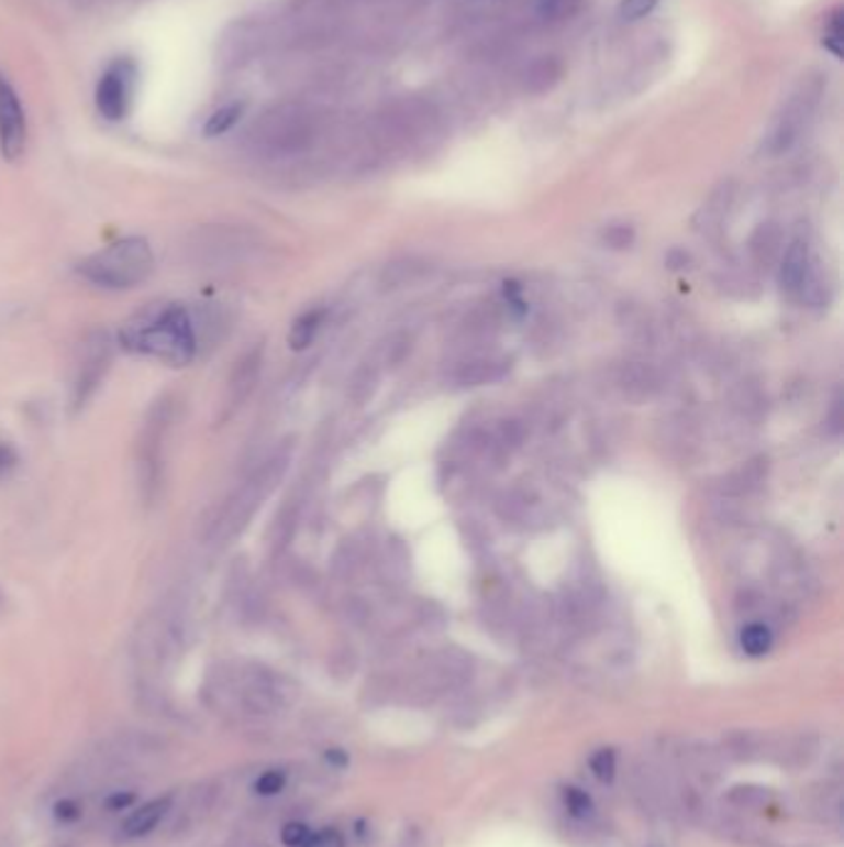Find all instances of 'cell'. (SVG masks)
Listing matches in <instances>:
<instances>
[{"mask_svg": "<svg viewBox=\"0 0 844 847\" xmlns=\"http://www.w3.org/2000/svg\"><path fill=\"white\" fill-rule=\"evenodd\" d=\"M120 344L126 352L186 367L199 352V334L189 308L181 302H154L124 322Z\"/></svg>", "mask_w": 844, "mask_h": 847, "instance_id": "cell-1", "label": "cell"}, {"mask_svg": "<svg viewBox=\"0 0 844 847\" xmlns=\"http://www.w3.org/2000/svg\"><path fill=\"white\" fill-rule=\"evenodd\" d=\"M288 459V451H275L268 461H263V466L255 469L253 474L213 510L211 520L206 524L203 538L209 540V543L219 546H225L231 543L233 538H238L243 530L248 528L253 516L258 514L263 501L273 494V488L278 486V481L286 474Z\"/></svg>", "mask_w": 844, "mask_h": 847, "instance_id": "cell-2", "label": "cell"}, {"mask_svg": "<svg viewBox=\"0 0 844 847\" xmlns=\"http://www.w3.org/2000/svg\"><path fill=\"white\" fill-rule=\"evenodd\" d=\"M80 275L104 290H132L154 271L152 245L140 235L114 241L80 263Z\"/></svg>", "mask_w": 844, "mask_h": 847, "instance_id": "cell-3", "label": "cell"}, {"mask_svg": "<svg viewBox=\"0 0 844 847\" xmlns=\"http://www.w3.org/2000/svg\"><path fill=\"white\" fill-rule=\"evenodd\" d=\"M174 421V402L162 399L156 402L152 411L146 414V421L140 435V447H136V469H140V488L142 496L149 501L156 498L164 479V451L166 439H169Z\"/></svg>", "mask_w": 844, "mask_h": 847, "instance_id": "cell-4", "label": "cell"}, {"mask_svg": "<svg viewBox=\"0 0 844 847\" xmlns=\"http://www.w3.org/2000/svg\"><path fill=\"white\" fill-rule=\"evenodd\" d=\"M136 85V63L132 57H116L104 67L95 87V107L100 117L120 122L130 114L132 95Z\"/></svg>", "mask_w": 844, "mask_h": 847, "instance_id": "cell-5", "label": "cell"}, {"mask_svg": "<svg viewBox=\"0 0 844 847\" xmlns=\"http://www.w3.org/2000/svg\"><path fill=\"white\" fill-rule=\"evenodd\" d=\"M112 362V342L107 332H92L90 338L82 342L80 348V362H77V372L73 380V407L82 409L90 402L92 394L100 387L107 370Z\"/></svg>", "mask_w": 844, "mask_h": 847, "instance_id": "cell-6", "label": "cell"}, {"mask_svg": "<svg viewBox=\"0 0 844 847\" xmlns=\"http://www.w3.org/2000/svg\"><path fill=\"white\" fill-rule=\"evenodd\" d=\"M27 120L21 97L11 80L0 73V154L8 162H18L25 152Z\"/></svg>", "mask_w": 844, "mask_h": 847, "instance_id": "cell-7", "label": "cell"}, {"mask_svg": "<svg viewBox=\"0 0 844 847\" xmlns=\"http://www.w3.org/2000/svg\"><path fill=\"white\" fill-rule=\"evenodd\" d=\"M260 362H263V348L248 350L238 362H235V367L229 377V392H225L223 419L231 417V414L238 407H243V402L251 397V392L260 374Z\"/></svg>", "mask_w": 844, "mask_h": 847, "instance_id": "cell-8", "label": "cell"}, {"mask_svg": "<svg viewBox=\"0 0 844 847\" xmlns=\"http://www.w3.org/2000/svg\"><path fill=\"white\" fill-rule=\"evenodd\" d=\"M169 807H171L169 798H156V801L144 803L140 811H134L130 815V821L124 823V835L126 837L149 835L152 831H156V825L164 821L166 813H169Z\"/></svg>", "mask_w": 844, "mask_h": 847, "instance_id": "cell-9", "label": "cell"}, {"mask_svg": "<svg viewBox=\"0 0 844 847\" xmlns=\"http://www.w3.org/2000/svg\"><path fill=\"white\" fill-rule=\"evenodd\" d=\"M808 273H810L808 245H804L802 241H792L790 249L785 251V258L780 265V280L788 290H798V288H802Z\"/></svg>", "mask_w": 844, "mask_h": 847, "instance_id": "cell-10", "label": "cell"}, {"mask_svg": "<svg viewBox=\"0 0 844 847\" xmlns=\"http://www.w3.org/2000/svg\"><path fill=\"white\" fill-rule=\"evenodd\" d=\"M322 320H325V312L322 310H308L306 315H300L290 328V338H288L290 348L306 350L308 344H312V340H315V334L322 328Z\"/></svg>", "mask_w": 844, "mask_h": 847, "instance_id": "cell-11", "label": "cell"}, {"mask_svg": "<svg viewBox=\"0 0 844 847\" xmlns=\"http://www.w3.org/2000/svg\"><path fill=\"white\" fill-rule=\"evenodd\" d=\"M559 75H563V67H559L555 57H543V61H537L528 70L525 87L530 92H545L559 80Z\"/></svg>", "mask_w": 844, "mask_h": 847, "instance_id": "cell-12", "label": "cell"}, {"mask_svg": "<svg viewBox=\"0 0 844 847\" xmlns=\"http://www.w3.org/2000/svg\"><path fill=\"white\" fill-rule=\"evenodd\" d=\"M245 112V105L243 102H231V105H223L215 110L209 120H206L203 124V134L209 136V140H213V136H221L225 132H231L235 124L241 122V117Z\"/></svg>", "mask_w": 844, "mask_h": 847, "instance_id": "cell-13", "label": "cell"}, {"mask_svg": "<svg viewBox=\"0 0 844 847\" xmlns=\"http://www.w3.org/2000/svg\"><path fill=\"white\" fill-rule=\"evenodd\" d=\"M741 647H743V652L748 654V657H763V654H768V652H770V647H773V632H770V627H765V625H760V623L748 625V627H745L743 632H741Z\"/></svg>", "mask_w": 844, "mask_h": 847, "instance_id": "cell-14", "label": "cell"}, {"mask_svg": "<svg viewBox=\"0 0 844 847\" xmlns=\"http://www.w3.org/2000/svg\"><path fill=\"white\" fill-rule=\"evenodd\" d=\"M563 803L567 807V813L575 815V817H587V815H592V811H595L592 798L577 785L563 788Z\"/></svg>", "mask_w": 844, "mask_h": 847, "instance_id": "cell-15", "label": "cell"}, {"mask_svg": "<svg viewBox=\"0 0 844 847\" xmlns=\"http://www.w3.org/2000/svg\"><path fill=\"white\" fill-rule=\"evenodd\" d=\"M590 768H592L595 778H600L602 783L612 781L614 771H617V756H614L612 748H600V751H597V754L590 758Z\"/></svg>", "mask_w": 844, "mask_h": 847, "instance_id": "cell-16", "label": "cell"}, {"mask_svg": "<svg viewBox=\"0 0 844 847\" xmlns=\"http://www.w3.org/2000/svg\"><path fill=\"white\" fill-rule=\"evenodd\" d=\"M288 783V773L280 771V768H273V771H265L258 781H255V793L258 795H278L282 788Z\"/></svg>", "mask_w": 844, "mask_h": 847, "instance_id": "cell-17", "label": "cell"}, {"mask_svg": "<svg viewBox=\"0 0 844 847\" xmlns=\"http://www.w3.org/2000/svg\"><path fill=\"white\" fill-rule=\"evenodd\" d=\"M580 0H537V13L547 21H559V18L575 13Z\"/></svg>", "mask_w": 844, "mask_h": 847, "instance_id": "cell-18", "label": "cell"}, {"mask_svg": "<svg viewBox=\"0 0 844 847\" xmlns=\"http://www.w3.org/2000/svg\"><path fill=\"white\" fill-rule=\"evenodd\" d=\"M310 835H312V831L306 823H288L280 831V840L286 847H306V843L310 840Z\"/></svg>", "mask_w": 844, "mask_h": 847, "instance_id": "cell-19", "label": "cell"}, {"mask_svg": "<svg viewBox=\"0 0 844 847\" xmlns=\"http://www.w3.org/2000/svg\"><path fill=\"white\" fill-rule=\"evenodd\" d=\"M659 0H622L620 15L624 21H640V18L649 15Z\"/></svg>", "mask_w": 844, "mask_h": 847, "instance_id": "cell-20", "label": "cell"}, {"mask_svg": "<svg viewBox=\"0 0 844 847\" xmlns=\"http://www.w3.org/2000/svg\"><path fill=\"white\" fill-rule=\"evenodd\" d=\"M842 37H844V25H842V13L837 11L832 15V21L828 25V33H824V45L832 55H842Z\"/></svg>", "mask_w": 844, "mask_h": 847, "instance_id": "cell-21", "label": "cell"}, {"mask_svg": "<svg viewBox=\"0 0 844 847\" xmlns=\"http://www.w3.org/2000/svg\"><path fill=\"white\" fill-rule=\"evenodd\" d=\"M306 847H345V837L335 827H325V831L312 833Z\"/></svg>", "mask_w": 844, "mask_h": 847, "instance_id": "cell-22", "label": "cell"}, {"mask_svg": "<svg viewBox=\"0 0 844 847\" xmlns=\"http://www.w3.org/2000/svg\"><path fill=\"white\" fill-rule=\"evenodd\" d=\"M604 241L610 243L612 249H624V245H630L634 241V231L630 226H612V229H607Z\"/></svg>", "mask_w": 844, "mask_h": 847, "instance_id": "cell-23", "label": "cell"}, {"mask_svg": "<svg viewBox=\"0 0 844 847\" xmlns=\"http://www.w3.org/2000/svg\"><path fill=\"white\" fill-rule=\"evenodd\" d=\"M80 811L82 807L77 805L75 801H60L55 805V817L63 823H70V821H77V817H80Z\"/></svg>", "mask_w": 844, "mask_h": 847, "instance_id": "cell-24", "label": "cell"}, {"mask_svg": "<svg viewBox=\"0 0 844 847\" xmlns=\"http://www.w3.org/2000/svg\"><path fill=\"white\" fill-rule=\"evenodd\" d=\"M15 464H18L15 449L8 447V444H0V476H5Z\"/></svg>", "mask_w": 844, "mask_h": 847, "instance_id": "cell-25", "label": "cell"}, {"mask_svg": "<svg viewBox=\"0 0 844 847\" xmlns=\"http://www.w3.org/2000/svg\"><path fill=\"white\" fill-rule=\"evenodd\" d=\"M134 803V793H114L110 795V801H107V807L110 811H124V807H130Z\"/></svg>", "mask_w": 844, "mask_h": 847, "instance_id": "cell-26", "label": "cell"}, {"mask_svg": "<svg viewBox=\"0 0 844 847\" xmlns=\"http://www.w3.org/2000/svg\"><path fill=\"white\" fill-rule=\"evenodd\" d=\"M325 758H327V763L337 766V768H345L349 763V758H347L345 751H342V748H330V751L325 754Z\"/></svg>", "mask_w": 844, "mask_h": 847, "instance_id": "cell-27", "label": "cell"}]
</instances>
